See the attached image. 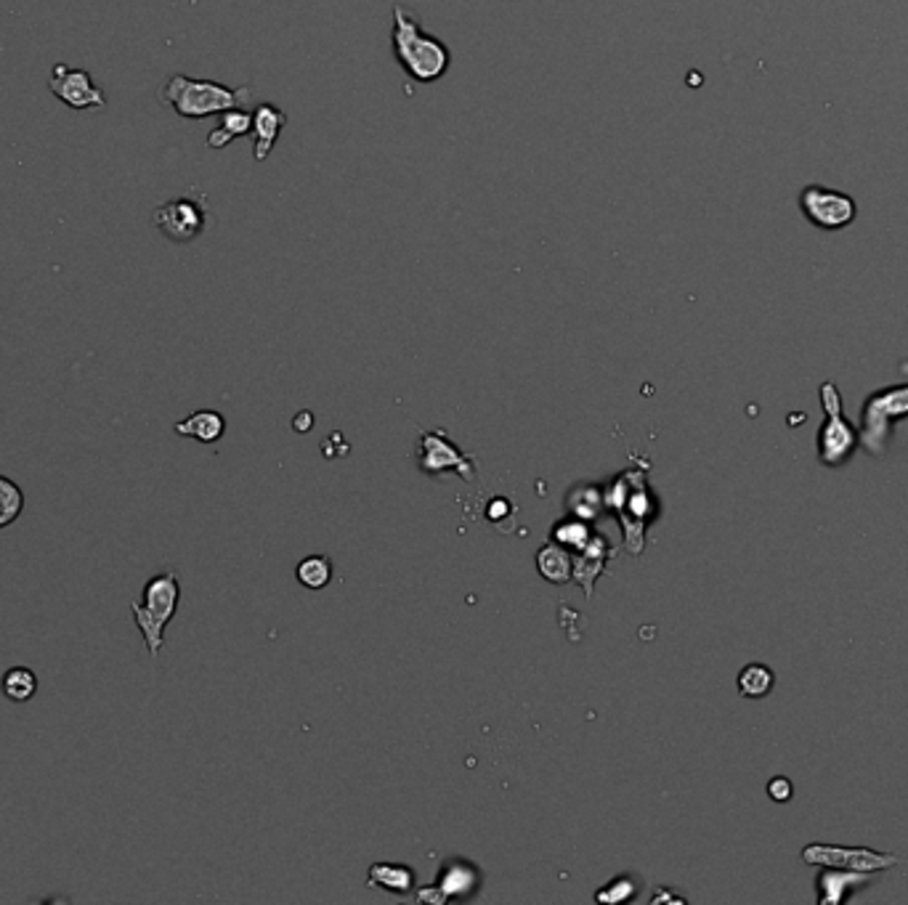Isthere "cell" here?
Segmentation results:
<instances>
[{
	"label": "cell",
	"mask_w": 908,
	"mask_h": 905,
	"mask_svg": "<svg viewBox=\"0 0 908 905\" xmlns=\"http://www.w3.org/2000/svg\"><path fill=\"white\" fill-rule=\"evenodd\" d=\"M394 53L407 77L420 86L442 80L449 73L452 53L438 38H433L420 25L418 14L404 5H394Z\"/></svg>",
	"instance_id": "cell-1"
},
{
	"label": "cell",
	"mask_w": 908,
	"mask_h": 905,
	"mask_svg": "<svg viewBox=\"0 0 908 905\" xmlns=\"http://www.w3.org/2000/svg\"><path fill=\"white\" fill-rule=\"evenodd\" d=\"M251 88H229L221 82L194 80V77L174 75L163 86L159 99L170 104L181 117H210L229 110H240L251 101Z\"/></svg>",
	"instance_id": "cell-2"
},
{
	"label": "cell",
	"mask_w": 908,
	"mask_h": 905,
	"mask_svg": "<svg viewBox=\"0 0 908 905\" xmlns=\"http://www.w3.org/2000/svg\"><path fill=\"white\" fill-rule=\"evenodd\" d=\"M178 600H181V582H178V574L176 571H163V574L152 576V579L146 582L141 603L130 606L136 627H139L141 637H144L146 651H150L152 659H157L159 651H163L165 627L174 622Z\"/></svg>",
	"instance_id": "cell-3"
},
{
	"label": "cell",
	"mask_w": 908,
	"mask_h": 905,
	"mask_svg": "<svg viewBox=\"0 0 908 905\" xmlns=\"http://www.w3.org/2000/svg\"><path fill=\"white\" fill-rule=\"evenodd\" d=\"M908 417V383L906 385H890L871 393L860 409V431L858 444L864 446L869 455L884 457L887 451L890 436H893L895 422Z\"/></svg>",
	"instance_id": "cell-4"
},
{
	"label": "cell",
	"mask_w": 908,
	"mask_h": 905,
	"mask_svg": "<svg viewBox=\"0 0 908 905\" xmlns=\"http://www.w3.org/2000/svg\"><path fill=\"white\" fill-rule=\"evenodd\" d=\"M823 422L818 431V460L827 468H840L851 462L858 446V431L842 415V396L834 383L821 385Z\"/></svg>",
	"instance_id": "cell-5"
},
{
	"label": "cell",
	"mask_w": 908,
	"mask_h": 905,
	"mask_svg": "<svg viewBox=\"0 0 908 905\" xmlns=\"http://www.w3.org/2000/svg\"><path fill=\"white\" fill-rule=\"evenodd\" d=\"M800 211L816 229L823 231L845 229L858 216V205L851 194L818 187V183H810L800 192Z\"/></svg>",
	"instance_id": "cell-6"
},
{
	"label": "cell",
	"mask_w": 908,
	"mask_h": 905,
	"mask_svg": "<svg viewBox=\"0 0 908 905\" xmlns=\"http://www.w3.org/2000/svg\"><path fill=\"white\" fill-rule=\"evenodd\" d=\"M803 861L813 863V866L874 874V871H884V868H893L895 863H898V857L887 855V853H874V850H866V847H840V844L818 842L803 850Z\"/></svg>",
	"instance_id": "cell-7"
},
{
	"label": "cell",
	"mask_w": 908,
	"mask_h": 905,
	"mask_svg": "<svg viewBox=\"0 0 908 905\" xmlns=\"http://www.w3.org/2000/svg\"><path fill=\"white\" fill-rule=\"evenodd\" d=\"M154 226L174 242H192L205 231V211L200 202L181 196L154 211Z\"/></svg>",
	"instance_id": "cell-8"
},
{
	"label": "cell",
	"mask_w": 908,
	"mask_h": 905,
	"mask_svg": "<svg viewBox=\"0 0 908 905\" xmlns=\"http://www.w3.org/2000/svg\"><path fill=\"white\" fill-rule=\"evenodd\" d=\"M51 91L53 97L62 99L73 110H91V106H104V93L93 86L91 75L86 69L67 67V64H56L51 73Z\"/></svg>",
	"instance_id": "cell-9"
},
{
	"label": "cell",
	"mask_w": 908,
	"mask_h": 905,
	"mask_svg": "<svg viewBox=\"0 0 908 905\" xmlns=\"http://www.w3.org/2000/svg\"><path fill=\"white\" fill-rule=\"evenodd\" d=\"M420 468L425 473H444V470H457L465 481L473 479V460H468L457 446L444 438V433H423L420 444Z\"/></svg>",
	"instance_id": "cell-10"
},
{
	"label": "cell",
	"mask_w": 908,
	"mask_h": 905,
	"mask_svg": "<svg viewBox=\"0 0 908 905\" xmlns=\"http://www.w3.org/2000/svg\"><path fill=\"white\" fill-rule=\"evenodd\" d=\"M287 125V115L279 110L277 104H260L253 115V133H255V160L264 163L269 157L271 146L277 144L279 133Z\"/></svg>",
	"instance_id": "cell-11"
},
{
	"label": "cell",
	"mask_w": 908,
	"mask_h": 905,
	"mask_svg": "<svg viewBox=\"0 0 908 905\" xmlns=\"http://www.w3.org/2000/svg\"><path fill=\"white\" fill-rule=\"evenodd\" d=\"M174 431L178 436H189L200 441V444H216L223 436V431H227V420L216 409H200V412H192L183 417L181 422H176Z\"/></svg>",
	"instance_id": "cell-12"
},
{
	"label": "cell",
	"mask_w": 908,
	"mask_h": 905,
	"mask_svg": "<svg viewBox=\"0 0 908 905\" xmlns=\"http://www.w3.org/2000/svg\"><path fill=\"white\" fill-rule=\"evenodd\" d=\"M869 884V874L860 871H845V868H829L827 874L818 877V903L821 905H836L845 901L851 887Z\"/></svg>",
	"instance_id": "cell-13"
},
{
	"label": "cell",
	"mask_w": 908,
	"mask_h": 905,
	"mask_svg": "<svg viewBox=\"0 0 908 905\" xmlns=\"http://www.w3.org/2000/svg\"><path fill=\"white\" fill-rule=\"evenodd\" d=\"M38 675H35L29 666H11V670L3 672V677H0V690H3V696L9 701H14V704H27V701L35 699V693H38Z\"/></svg>",
	"instance_id": "cell-14"
},
{
	"label": "cell",
	"mask_w": 908,
	"mask_h": 905,
	"mask_svg": "<svg viewBox=\"0 0 908 905\" xmlns=\"http://www.w3.org/2000/svg\"><path fill=\"white\" fill-rule=\"evenodd\" d=\"M372 887L388 892H409L414 887V871L407 866H396V863H375L367 877Z\"/></svg>",
	"instance_id": "cell-15"
},
{
	"label": "cell",
	"mask_w": 908,
	"mask_h": 905,
	"mask_svg": "<svg viewBox=\"0 0 908 905\" xmlns=\"http://www.w3.org/2000/svg\"><path fill=\"white\" fill-rule=\"evenodd\" d=\"M245 133H253L251 112H245L242 106L240 110H229V112H223L221 125H218V128L210 133V139H207V146L221 149V146H227L229 141H234L236 136H245Z\"/></svg>",
	"instance_id": "cell-16"
},
{
	"label": "cell",
	"mask_w": 908,
	"mask_h": 905,
	"mask_svg": "<svg viewBox=\"0 0 908 905\" xmlns=\"http://www.w3.org/2000/svg\"><path fill=\"white\" fill-rule=\"evenodd\" d=\"M776 686V675L765 664H746L739 675V693L744 699H765Z\"/></svg>",
	"instance_id": "cell-17"
},
{
	"label": "cell",
	"mask_w": 908,
	"mask_h": 905,
	"mask_svg": "<svg viewBox=\"0 0 908 905\" xmlns=\"http://www.w3.org/2000/svg\"><path fill=\"white\" fill-rule=\"evenodd\" d=\"M25 513V492L9 475H0V528L11 526Z\"/></svg>",
	"instance_id": "cell-18"
},
{
	"label": "cell",
	"mask_w": 908,
	"mask_h": 905,
	"mask_svg": "<svg viewBox=\"0 0 908 905\" xmlns=\"http://www.w3.org/2000/svg\"><path fill=\"white\" fill-rule=\"evenodd\" d=\"M295 576H298L300 585L308 587V589H322V587H328V582H330V576H332L330 558H324V556L306 558V561L298 563V571H295Z\"/></svg>",
	"instance_id": "cell-19"
},
{
	"label": "cell",
	"mask_w": 908,
	"mask_h": 905,
	"mask_svg": "<svg viewBox=\"0 0 908 905\" xmlns=\"http://www.w3.org/2000/svg\"><path fill=\"white\" fill-rule=\"evenodd\" d=\"M537 563H539V571H542V576L548 582H566L568 574H572V561H568L566 552H563L561 547H555V545L545 547V550L539 552Z\"/></svg>",
	"instance_id": "cell-20"
},
{
	"label": "cell",
	"mask_w": 908,
	"mask_h": 905,
	"mask_svg": "<svg viewBox=\"0 0 908 905\" xmlns=\"http://www.w3.org/2000/svg\"><path fill=\"white\" fill-rule=\"evenodd\" d=\"M635 895V884L630 879H616L611 881L609 890H601L598 892V901L601 903H622V901H630Z\"/></svg>",
	"instance_id": "cell-21"
},
{
	"label": "cell",
	"mask_w": 908,
	"mask_h": 905,
	"mask_svg": "<svg viewBox=\"0 0 908 905\" xmlns=\"http://www.w3.org/2000/svg\"><path fill=\"white\" fill-rule=\"evenodd\" d=\"M792 794H794V786H792V781H789V778L776 776L773 781L768 783V796L773 802H789V800H792Z\"/></svg>",
	"instance_id": "cell-22"
}]
</instances>
